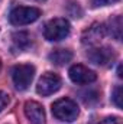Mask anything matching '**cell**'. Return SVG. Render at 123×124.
<instances>
[{
    "label": "cell",
    "instance_id": "cell-8",
    "mask_svg": "<svg viewBox=\"0 0 123 124\" xmlns=\"http://www.w3.org/2000/svg\"><path fill=\"white\" fill-rule=\"evenodd\" d=\"M25 116L31 124H46V114L44 107L36 101H26L25 102Z\"/></svg>",
    "mask_w": 123,
    "mask_h": 124
},
{
    "label": "cell",
    "instance_id": "cell-10",
    "mask_svg": "<svg viewBox=\"0 0 123 124\" xmlns=\"http://www.w3.org/2000/svg\"><path fill=\"white\" fill-rule=\"evenodd\" d=\"M48 59L55 63V65H65L72 59V52L70 49H54L49 55H48Z\"/></svg>",
    "mask_w": 123,
    "mask_h": 124
},
{
    "label": "cell",
    "instance_id": "cell-5",
    "mask_svg": "<svg viewBox=\"0 0 123 124\" xmlns=\"http://www.w3.org/2000/svg\"><path fill=\"white\" fill-rule=\"evenodd\" d=\"M60 88H61V78L54 72H45L36 84V93L42 97L52 95Z\"/></svg>",
    "mask_w": 123,
    "mask_h": 124
},
{
    "label": "cell",
    "instance_id": "cell-4",
    "mask_svg": "<svg viewBox=\"0 0 123 124\" xmlns=\"http://www.w3.org/2000/svg\"><path fill=\"white\" fill-rule=\"evenodd\" d=\"M41 16V10L38 7H26V6H18L15 7L9 15V22L15 26H23L33 23Z\"/></svg>",
    "mask_w": 123,
    "mask_h": 124
},
{
    "label": "cell",
    "instance_id": "cell-17",
    "mask_svg": "<svg viewBox=\"0 0 123 124\" xmlns=\"http://www.w3.org/2000/svg\"><path fill=\"white\" fill-rule=\"evenodd\" d=\"M36 1H45V0H36Z\"/></svg>",
    "mask_w": 123,
    "mask_h": 124
},
{
    "label": "cell",
    "instance_id": "cell-7",
    "mask_svg": "<svg viewBox=\"0 0 123 124\" xmlns=\"http://www.w3.org/2000/svg\"><path fill=\"white\" fill-rule=\"evenodd\" d=\"M87 56L88 59L96 63V65H101V66H107L110 63H113L116 55L113 52L112 48L109 46H97V48H93L87 52Z\"/></svg>",
    "mask_w": 123,
    "mask_h": 124
},
{
    "label": "cell",
    "instance_id": "cell-16",
    "mask_svg": "<svg viewBox=\"0 0 123 124\" xmlns=\"http://www.w3.org/2000/svg\"><path fill=\"white\" fill-rule=\"evenodd\" d=\"M9 104V95L3 91H0V113L4 110V107Z\"/></svg>",
    "mask_w": 123,
    "mask_h": 124
},
{
    "label": "cell",
    "instance_id": "cell-2",
    "mask_svg": "<svg viewBox=\"0 0 123 124\" xmlns=\"http://www.w3.org/2000/svg\"><path fill=\"white\" fill-rule=\"evenodd\" d=\"M71 32V25L64 17H55L45 23L44 26V38L49 42H60L65 39Z\"/></svg>",
    "mask_w": 123,
    "mask_h": 124
},
{
    "label": "cell",
    "instance_id": "cell-3",
    "mask_svg": "<svg viewBox=\"0 0 123 124\" xmlns=\"http://www.w3.org/2000/svg\"><path fill=\"white\" fill-rule=\"evenodd\" d=\"M33 77H35V66L31 63H19L12 68V79L15 88L19 91H25L29 88Z\"/></svg>",
    "mask_w": 123,
    "mask_h": 124
},
{
    "label": "cell",
    "instance_id": "cell-9",
    "mask_svg": "<svg viewBox=\"0 0 123 124\" xmlns=\"http://www.w3.org/2000/svg\"><path fill=\"white\" fill-rule=\"evenodd\" d=\"M106 31H107V28H104V25H93L83 35V42L88 43V45H96L106 36Z\"/></svg>",
    "mask_w": 123,
    "mask_h": 124
},
{
    "label": "cell",
    "instance_id": "cell-12",
    "mask_svg": "<svg viewBox=\"0 0 123 124\" xmlns=\"http://www.w3.org/2000/svg\"><path fill=\"white\" fill-rule=\"evenodd\" d=\"M110 26L113 28V29H110V33L117 40H120V38H122V17L120 16H116L114 19H112L110 20Z\"/></svg>",
    "mask_w": 123,
    "mask_h": 124
},
{
    "label": "cell",
    "instance_id": "cell-11",
    "mask_svg": "<svg viewBox=\"0 0 123 124\" xmlns=\"http://www.w3.org/2000/svg\"><path fill=\"white\" fill-rule=\"evenodd\" d=\"M31 35L26 33V32H19V33H15L13 35V43L16 46V49L19 51H25L29 48V45L32 43L31 40Z\"/></svg>",
    "mask_w": 123,
    "mask_h": 124
},
{
    "label": "cell",
    "instance_id": "cell-18",
    "mask_svg": "<svg viewBox=\"0 0 123 124\" xmlns=\"http://www.w3.org/2000/svg\"><path fill=\"white\" fill-rule=\"evenodd\" d=\"M0 68H1V61H0Z\"/></svg>",
    "mask_w": 123,
    "mask_h": 124
},
{
    "label": "cell",
    "instance_id": "cell-1",
    "mask_svg": "<svg viewBox=\"0 0 123 124\" xmlns=\"http://www.w3.org/2000/svg\"><path fill=\"white\" fill-rule=\"evenodd\" d=\"M52 116L64 123H72L77 120V117L80 116V108L77 105L75 101H72L71 98H61L57 100L52 107H51Z\"/></svg>",
    "mask_w": 123,
    "mask_h": 124
},
{
    "label": "cell",
    "instance_id": "cell-13",
    "mask_svg": "<svg viewBox=\"0 0 123 124\" xmlns=\"http://www.w3.org/2000/svg\"><path fill=\"white\" fill-rule=\"evenodd\" d=\"M112 100H113V102L116 104V107H117V108H122V87H120V85L114 88Z\"/></svg>",
    "mask_w": 123,
    "mask_h": 124
},
{
    "label": "cell",
    "instance_id": "cell-6",
    "mask_svg": "<svg viewBox=\"0 0 123 124\" xmlns=\"http://www.w3.org/2000/svg\"><path fill=\"white\" fill-rule=\"evenodd\" d=\"M68 77L74 84L78 85H86V84H91L97 79V74L91 71L90 68L81 65V63H75L68 69Z\"/></svg>",
    "mask_w": 123,
    "mask_h": 124
},
{
    "label": "cell",
    "instance_id": "cell-15",
    "mask_svg": "<svg viewBox=\"0 0 123 124\" xmlns=\"http://www.w3.org/2000/svg\"><path fill=\"white\" fill-rule=\"evenodd\" d=\"M119 0H91V4L94 7H100V6H109V4H113Z\"/></svg>",
    "mask_w": 123,
    "mask_h": 124
},
{
    "label": "cell",
    "instance_id": "cell-14",
    "mask_svg": "<svg viewBox=\"0 0 123 124\" xmlns=\"http://www.w3.org/2000/svg\"><path fill=\"white\" fill-rule=\"evenodd\" d=\"M98 124H122V120H120V117L112 116V117H106V118H103Z\"/></svg>",
    "mask_w": 123,
    "mask_h": 124
}]
</instances>
